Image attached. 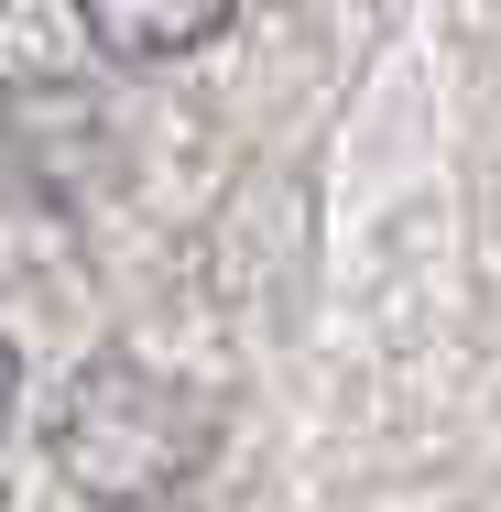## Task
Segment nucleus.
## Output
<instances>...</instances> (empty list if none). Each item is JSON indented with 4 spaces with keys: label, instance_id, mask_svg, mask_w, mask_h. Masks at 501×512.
Segmentation results:
<instances>
[{
    "label": "nucleus",
    "instance_id": "obj_1",
    "mask_svg": "<svg viewBox=\"0 0 501 512\" xmlns=\"http://www.w3.org/2000/svg\"><path fill=\"white\" fill-rule=\"evenodd\" d=\"M55 469L88 491V502L131 512V502H164L175 480H197L207 458V404L186 382H164L153 360L131 349H99L66 393H55Z\"/></svg>",
    "mask_w": 501,
    "mask_h": 512
},
{
    "label": "nucleus",
    "instance_id": "obj_2",
    "mask_svg": "<svg viewBox=\"0 0 501 512\" xmlns=\"http://www.w3.org/2000/svg\"><path fill=\"white\" fill-rule=\"evenodd\" d=\"M77 11H88L99 55H120V66H164V55H197V44H218L240 0H77Z\"/></svg>",
    "mask_w": 501,
    "mask_h": 512
},
{
    "label": "nucleus",
    "instance_id": "obj_3",
    "mask_svg": "<svg viewBox=\"0 0 501 512\" xmlns=\"http://www.w3.org/2000/svg\"><path fill=\"white\" fill-rule=\"evenodd\" d=\"M11 393H22V360H11V338H0V425H11Z\"/></svg>",
    "mask_w": 501,
    "mask_h": 512
}]
</instances>
